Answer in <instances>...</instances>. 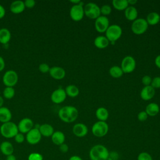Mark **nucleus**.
<instances>
[{
    "label": "nucleus",
    "instance_id": "1",
    "mask_svg": "<svg viewBox=\"0 0 160 160\" xmlns=\"http://www.w3.org/2000/svg\"><path fill=\"white\" fill-rule=\"evenodd\" d=\"M79 115L78 109L72 106H65L58 111L59 119L66 123H71L75 121Z\"/></svg>",
    "mask_w": 160,
    "mask_h": 160
},
{
    "label": "nucleus",
    "instance_id": "2",
    "mask_svg": "<svg viewBox=\"0 0 160 160\" xmlns=\"http://www.w3.org/2000/svg\"><path fill=\"white\" fill-rule=\"evenodd\" d=\"M109 154V151L108 148L102 144L93 146L89 152L91 160H107Z\"/></svg>",
    "mask_w": 160,
    "mask_h": 160
},
{
    "label": "nucleus",
    "instance_id": "3",
    "mask_svg": "<svg viewBox=\"0 0 160 160\" xmlns=\"http://www.w3.org/2000/svg\"><path fill=\"white\" fill-rule=\"evenodd\" d=\"M18 132V125L12 121L2 123L0 126V133L5 138H13Z\"/></svg>",
    "mask_w": 160,
    "mask_h": 160
},
{
    "label": "nucleus",
    "instance_id": "4",
    "mask_svg": "<svg viewBox=\"0 0 160 160\" xmlns=\"http://www.w3.org/2000/svg\"><path fill=\"white\" fill-rule=\"evenodd\" d=\"M106 37L108 38L109 41L114 45L117 40H118L122 33V28L118 24L109 25L108 28L105 32Z\"/></svg>",
    "mask_w": 160,
    "mask_h": 160
},
{
    "label": "nucleus",
    "instance_id": "5",
    "mask_svg": "<svg viewBox=\"0 0 160 160\" xmlns=\"http://www.w3.org/2000/svg\"><path fill=\"white\" fill-rule=\"evenodd\" d=\"M109 131V126L106 121H98L91 128L92 134L98 138L105 136Z\"/></svg>",
    "mask_w": 160,
    "mask_h": 160
},
{
    "label": "nucleus",
    "instance_id": "6",
    "mask_svg": "<svg viewBox=\"0 0 160 160\" xmlns=\"http://www.w3.org/2000/svg\"><path fill=\"white\" fill-rule=\"evenodd\" d=\"M148 24L144 18H137L132 21L131 26L132 32L137 35H141L144 33L148 28Z\"/></svg>",
    "mask_w": 160,
    "mask_h": 160
},
{
    "label": "nucleus",
    "instance_id": "7",
    "mask_svg": "<svg viewBox=\"0 0 160 160\" xmlns=\"http://www.w3.org/2000/svg\"><path fill=\"white\" fill-rule=\"evenodd\" d=\"M84 15L88 18L96 19L101 16L100 7L94 2H88L84 5Z\"/></svg>",
    "mask_w": 160,
    "mask_h": 160
},
{
    "label": "nucleus",
    "instance_id": "8",
    "mask_svg": "<svg viewBox=\"0 0 160 160\" xmlns=\"http://www.w3.org/2000/svg\"><path fill=\"white\" fill-rule=\"evenodd\" d=\"M2 82L6 87H13L16 85L18 81V75L17 72L10 69L6 71L2 76Z\"/></svg>",
    "mask_w": 160,
    "mask_h": 160
},
{
    "label": "nucleus",
    "instance_id": "9",
    "mask_svg": "<svg viewBox=\"0 0 160 160\" xmlns=\"http://www.w3.org/2000/svg\"><path fill=\"white\" fill-rule=\"evenodd\" d=\"M84 3L81 2L78 4L72 5L69 11V15L72 20L74 21H80L84 16Z\"/></svg>",
    "mask_w": 160,
    "mask_h": 160
},
{
    "label": "nucleus",
    "instance_id": "10",
    "mask_svg": "<svg viewBox=\"0 0 160 160\" xmlns=\"http://www.w3.org/2000/svg\"><path fill=\"white\" fill-rule=\"evenodd\" d=\"M136 66L135 59L131 56H126L122 59L120 67L124 73H131L134 71Z\"/></svg>",
    "mask_w": 160,
    "mask_h": 160
},
{
    "label": "nucleus",
    "instance_id": "11",
    "mask_svg": "<svg viewBox=\"0 0 160 160\" xmlns=\"http://www.w3.org/2000/svg\"><path fill=\"white\" fill-rule=\"evenodd\" d=\"M109 26V21L107 16L101 15L95 19L94 27L96 30L100 33L105 32Z\"/></svg>",
    "mask_w": 160,
    "mask_h": 160
},
{
    "label": "nucleus",
    "instance_id": "12",
    "mask_svg": "<svg viewBox=\"0 0 160 160\" xmlns=\"http://www.w3.org/2000/svg\"><path fill=\"white\" fill-rule=\"evenodd\" d=\"M26 134V140L29 144H37L41 140L42 136L38 128H33Z\"/></svg>",
    "mask_w": 160,
    "mask_h": 160
},
{
    "label": "nucleus",
    "instance_id": "13",
    "mask_svg": "<svg viewBox=\"0 0 160 160\" xmlns=\"http://www.w3.org/2000/svg\"><path fill=\"white\" fill-rule=\"evenodd\" d=\"M17 125L19 132L24 134H27L34 128V122L32 120L29 118H22Z\"/></svg>",
    "mask_w": 160,
    "mask_h": 160
},
{
    "label": "nucleus",
    "instance_id": "14",
    "mask_svg": "<svg viewBox=\"0 0 160 160\" xmlns=\"http://www.w3.org/2000/svg\"><path fill=\"white\" fill-rule=\"evenodd\" d=\"M66 97L65 90L62 88H59L54 90L51 93V100L54 104H61L65 101Z\"/></svg>",
    "mask_w": 160,
    "mask_h": 160
},
{
    "label": "nucleus",
    "instance_id": "15",
    "mask_svg": "<svg viewBox=\"0 0 160 160\" xmlns=\"http://www.w3.org/2000/svg\"><path fill=\"white\" fill-rule=\"evenodd\" d=\"M72 132L76 137L83 138L87 135L88 128L87 126L83 123H76L72 127Z\"/></svg>",
    "mask_w": 160,
    "mask_h": 160
},
{
    "label": "nucleus",
    "instance_id": "16",
    "mask_svg": "<svg viewBox=\"0 0 160 160\" xmlns=\"http://www.w3.org/2000/svg\"><path fill=\"white\" fill-rule=\"evenodd\" d=\"M49 73L50 76L56 80L62 79L66 76L64 69L59 66H52L50 68Z\"/></svg>",
    "mask_w": 160,
    "mask_h": 160
},
{
    "label": "nucleus",
    "instance_id": "17",
    "mask_svg": "<svg viewBox=\"0 0 160 160\" xmlns=\"http://www.w3.org/2000/svg\"><path fill=\"white\" fill-rule=\"evenodd\" d=\"M155 94V89L151 85L144 86L140 92L141 98L144 101H149L151 99Z\"/></svg>",
    "mask_w": 160,
    "mask_h": 160
},
{
    "label": "nucleus",
    "instance_id": "18",
    "mask_svg": "<svg viewBox=\"0 0 160 160\" xmlns=\"http://www.w3.org/2000/svg\"><path fill=\"white\" fill-rule=\"evenodd\" d=\"M10 11L12 13L18 14L22 12L25 9V6L24 1L17 0L12 2L9 6Z\"/></svg>",
    "mask_w": 160,
    "mask_h": 160
},
{
    "label": "nucleus",
    "instance_id": "19",
    "mask_svg": "<svg viewBox=\"0 0 160 160\" xmlns=\"http://www.w3.org/2000/svg\"><path fill=\"white\" fill-rule=\"evenodd\" d=\"M0 151L2 154L7 156L13 154L14 148L11 142L8 141H2L0 144Z\"/></svg>",
    "mask_w": 160,
    "mask_h": 160
},
{
    "label": "nucleus",
    "instance_id": "20",
    "mask_svg": "<svg viewBox=\"0 0 160 160\" xmlns=\"http://www.w3.org/2000/svg\"><path fill=\"white\" fill-rule=\"evenodd\" d=\"M39 131L42 136L46 138L51 137V136L54 132V128L52 127V126L48 123L41 124L39 128Z\"/></svg>",
    "mask_w": 160,
    "mask_h": 160
},
{
    "label": "nucleus",
    "instance_id": "21",
    "mask_svg": "<svg viewBox=\"0 0 160 160\" xmlns=\"http://www.w3.org/2000/svg\"><path fill=\"white\" fill-rule=\"evenodd\" d=\"M138 10L133 6H129L124 10V16L128 21H134L138 18Z\"/></svg>",
    "mask_w": 160,
    "mask_h": 160
},
{
    "label": "nucleus",
    "instance_id": "22",
    "mask_svg": "<svg viewBox=\"0 0 160 160\" xmlns=\"http://www.w3.org/2000/svg\"><path fill=\"white\" fill-rule=\"evenodd\" d=\"M12 119V113L9 108L2 106L0 108V122L5 123L11 121Z\"/></svg>",
    "mask_w": 160,
    "mask_h": 160
},
{
    "label": "nucleus",
    "instance_id": "23",
    "mask_svg": "<svg viewBox=\"0 0 160 160\" xmlns=\"http://www.w3.org/2000/svg\"><path fill=\"white\" fill-rule=\"evenodd\" d=\"M51 138L53 144L57 146H60L61 144L64 143L66 139L64 134L61 131H54Z\"/></svg>",
    "mask_w": 160,
    "mask_h": 160
},
{
    "label": "nucleus",
    "instance_id": "24",
    "mask_svg": "<svg viewBox=\"0 0 160 160\" xmlns=\"http://www.w3.org/2000/svg\"><path fill=\"white\" fill-rule=\"evenodd\" d=\"M109 41L104 36H98L94 40V46L99 49H104L109 44Z\"/></svg>",
    "mask_w": 160,
    "mask_h": 160
},
{
    "label": "nucleus",
    "instance_id": "25",
    "mask_svg": "<svg viewBox=\"0 0 160 160\" xmlns=\"http://www.w3.org/2000/svg\"><path fill=\"white\" fill-rule=\"evenodd\" d=\"M11 39V33L10 31L5 28L0 29V43L3 45H7Z\"/></svg>",
    "mask_w": 160,
    "mask_h": 160
},
{
    "label": "nucleus",
    "instance_id": "26",
    "mask_svg": "<svg viewBox=\"0 0 160 160\" xmlns=\"http://www.w3.org/2000/svg\"><path fill=\"white\" fill-rule=\"evenodd\" d=\"M160 108L159 105L156 102H151L148 104L145 109V111L149 116H155L159 112Z\"/></svg>",
    "mask_w": 160,
    "mask_h": 160
},
{
    "label": "nucleus",
    "instance_id": "27",
    "mask_svg": "<svg viewBox=\"0 0 160 160\" xmlns=\"http://www.w3.org/2000/svg\"><path fill=\"white\" fill-rule=\"evenodd\" d=\"M95 115L99 121H106L109 118V112L106 108L100 107L96 109Z\"/></svg>",
    "mask_w": 160,
    "mask_h": 160
},
{
    "label": "nucleus",
    "instance_id": "28",
    "mask_svg": "<svg viewBox=\"0 0 160 160\" xmlns=\"http://www.w3.org/2000/svg\"><path fill=\"white\" fill-rule=\"evenodd\" d=\"M148 25L154 26L159 22L160 21V15L156 12H149L146 19Z\"/></svg>",
    "mask_w": 160,
    "mask_h": 160
},
{
    "label": "nucleus",
    "instance_id": "29",
    "mask_svg": "<svg viewBox=\"0 0 160 160\" xmlns=\"http://www.w3.org/2000/svg\"><path fill=\"white\" fill-rule=\"evenodd\" d=\"M64 90L66 95L71 98H76L79 94V88L74 84H69L66 87Z\"/></svg>",
    "mask_w": 160,
    "mask_h": 160
},
{
    "label": "nucleus",
    "instance_id": "30",
    "mask_svg": "<svg viewBox=\"0 0 160 160\" xmlns=\"http://www.w3.org/2000/svg\"><path fill=\"white\" fill-rule=\"evenodd\" d=\"M112 4L113 7L118 11L125 10L129 6L127 0H113Z\"/></svg>",
    "mask_w": 160,
    "mask_h": 160
},
{
    "label": "nucleus",
    "instance_id": "31",
    "mask_svg": "<svg viewBox=\"0 0 160 160\" xmlns=\"http://www.w3.org/2000/svg\"><path fill=\"white\" fill-rule=\"evenodd\" d=\"M109 74L111 77L114 78H121L123 75V72L121 68V67L118 66H113L110 68L109 70Z\"/></svg>",
    "mask_w": 160,
    "mask_h": 160
},
{
    "label": "nucleus",
    "instance_id": "32",
    "mask_svg": "<svg viewBox=\"0 0 160 160\" xmlns=\"http://www.w3.org/2000/svg\"><path fill=\"white\" fill-rule=\"evenodd\" d=\"M3 97L6 99H12L15 95V90L13 87H6L2 91Z\"/></svg>",
    "mask_w": 160,
    "mask_h": 160
},
{
    "label": "nucleus",
    "instance_id": "33",
    "mask_svg": "<svg viewBox=\"0 0 160 160\" xmlns=\"http://www.w3.org/2000/svg\"><path fill=\"white\" fill-rule=\"evenodd\" d=\"M111 11H112V8L108 4H104L100 8V12H101V14H102V16H107L111 13Z\"/></svg>",
    "mask_w": 160,
    "mask_h": 160
},
{
    "label": "nucleus",
    "instance_id": "34",
    "mask_svg": "<svg viewBox=\"0 0 160 160\" xmlns=\"http://www.w3.org/2000/svg\"><path fill=\"white\" fill-rule=\"evenodd\" d=\"M137 160H153V159L149 153L147 152H141L138 154Z\"/></svg>",
    "mask_w": 160,
    "mask_h": 160
},
{
    "label": "nucleus",
    "instance_id": "35",
    "mask_svg": "<svg viewBox=\"0 0 160 160\" xmlns=\"http://www.w3.org/2000/svg\"><path fill=\"white\" fill-rule=\"evenodd\" d=\"M28 160H43V156L39 152H33L29 154Z\"/></svg>",
    "mask_w": 160,
    "mask_h": 160
},
{
    "label": "nucleus",
    "instance_id": "36",
    "mask_svg": "<svg viewBox=\"0 0 160 160\" xmlns=\"http://www.w3.org/2000/svg\"><path fill=\"white\" fill-rule=\"evenodd\" d=\"M38 69L42 73H47V72H49V69H50V67L47 63L43 62V63H41L39 65Z\"/></svg>",
    "mask_w": 160,
    "mask_h": 160
},
{
    "label": "nucleus",
    "instance_id": "37",
    "mask_svg": "<svg viewBox=\"0 0 160 160\" xmlns=\"http://www.w3.org/2000/svg\"><path fill=\"white\" fill-rule=\"evenodd\" d=\"M15 141L18 143V144H21L22 143L25 139H26V136H24V134L22 133H21V132H18L14 138Z\"/></svg>",
    "mask_w": 160,
    "mask_h": 160
},
{
    "label": "nucleus",
    "instance_id": "38",
    "mask_svg": "<svg viewBox=\"0 0 160 160\" xmlns=\"http://www.w3.org/2000/svg\"><path fill=\"white\" fill-rule=\"evenodd\" d=\"M151 86L153 88H160V76H156L152 79Z\"/></svg>",
    "mask_w": 160,
    "mask_h": 160
},
{
    "label": "nucleus",
    "instance_id": "39",
    "mask_svg": "<svg viewBox=\"0 0 160 160\" xmlns=\"http://www.w3.org/2000/svg\"><path fill=\"white\" fill-rule=\"evenodd\" d=\"M151 81H152V78L151 76L148 75L144 76L141 79V82L144 85V86H150L151 84Z\"/></svg>",
    "mask_w": 160,
    "mask_h": 160
},
{
    "label": "nucleus",
    "instance_id": "40",
    "mask_svg": "<svg viewBox=\"0 0 160 160\" xmlns=\"http://www.w3.org/2000/svg\"><path fill=\"white\" fill-rule=\"evenodd\" d=\"M148 115L147 114L145 111H140L138 114V119L139 121H141V122L145 121L148 119Z\"/></svg>",
    "mask_w": 160,
    "mask_h": 160
},
{
    "label": "nucleus",
    "instance_id": "41",
    "mask_svg": "<svg viewBox=\"0 0 160 160\" xmlns=\"http://www.w3.org/2000/svg\"><path fill=\"white\" fill-rule=\"evenodd\" d=\"M24 3L25 8L30 9L34 8L36 5V2L34 0H26L25 1H24Z\"/></svg>",
    "mask_w": 160,
    "mask_h": 160
},
{
    "label": "nucleus",
    "instance_id": "42",
    "mask_svg": "<svg viewBox=\"0 0 160 160\" xmlns=\"http://www.w3.org/2000/svg\"><path fill=\"white\" fill-rule=\"evenodd\" d=\"M59 146V151L62 153H66L69 150V147H68V144H66V143H63Z\"/></svg>",
    "mask_w": 160,
    "mask_h": 160
},
{
    "label": "nucleus",
    "instance_id": "43",
    "mask_svg": "<svg viewBox=\"0 0 160 160\" xmlns=\"http://www.w3.org/2000/svg\"><path fill=\"white\" fill-rule=\"evenodd\" d=\"M109 158L111 160H118L119 159V154L116 151L109 152Z\"/></svg>",
    "mask_w": 160,
    "mask_h": 160
},
{
    "label": "nucleus",
    "instance_id": "44",
    "mask_svg": "<svg viewBox=\"0 0 160 160\" xmlns=\"http://www.w3.org/2000/svg\"><path fill=\"white\" fill-rule=\"evenodd\" d=\"M5 61L4 58L0 56V72L2 71L5 68Z\"/></svg>",
    "mask_w": 160,
    "mask_h": 160
},
{
    "label": "nucleus",
    "instance_id": "45",
    "mask_svg": "<svg viewBox=\"0 0 160 160\" xmlns=\"http://www.w3.org/2000/svg\"><path fill=\"white\" fill-rule=\"evenodd\" d=\"M6 14V10L4 9V8L0 4V19L3 18L5 16Z\"/></svg>",
    "mask_w": 160,
    "mask_h": 160
},
{
    "label": "nucleus",
    "instance_id": "46",
    "mask_svg": "<svg viewBox=\"0 0 160 160\" xmlns=\"http://www.w3.org/2000/svg\"><path fill=\"white\" fill-rule=\"evenodd\" d=\"M154 63L156 67H158L159 69H160V54L158 55L155 59H154Z\"/></svg>",
    "mask_w": 160,
    "mask_h": 160
},
{
    "label": "nucleus",
    "instance_id": "47",
    "mask_svg": "<svg viewBox=\"0 0 160 160\" xmlns=\"http://www.w3.org/2000/svg\"><path fill=\"white\" fill-rule=\"evenodd\" d=\"M69 160H83V159L78 155H73L69 158Z\"/></svg>",
    "mask_w": 160,
    "mask_h": 160
},
{
    "label": "nucleus",
    "instance_id": "48",
    "mask_svg": "<svg viewBox=\"0 0 160 160\" xmlns=\"http://www.w3.org/2000/svg\"><path fill=\"white\" fill-rule=\"evenodd\" d=\"M6 160H16V158L14 154H11L7 156Z\"/></svg>",
    "mask_w": 160,
    "mask_h": 160
},
{
    "label": "nucleus",
    "instance_id": "49",
    "mask_svg": "<svg viewBox=\"0 0 160 160\" xmlns=\"http://www.w3.org/2000/svg\"><path fill=\"white\" fill-rule=\"evenodd\" d=\"M127 1H128V4L131 5V6L136 4L137 2H138L137 0H127Z\"/></svg>",
    "mask_w": 160,
    "mask_h": 160
},
{
    "label": "nucleus",
    "instance_id": "50",
    "mask_svg": "<svg viewBox=\"0 0 160 160\" xmlns=\"http://www.w3.org/2000/svg\"><path fill=\"white\" fill-rule=\"evenodd\" d=\"M70 2H71V3H72L73 5H74V4H79L81 1L80 0H71Z\"/></svg>",
    "mask_w": 160,
    "mask_h": 160
},
{
    "label": "nucleus",
    "instance_id": "51",
    "mask_svg": "<svg viewBox=\"0 0 160 160\" xmlns=\"http://www.w3.org/2000/svg\"><path fill=\"white\" fill-rule=\"evenodd\" d=\"M3 104H4V99L2 96H0V108L3 106Z\"/></svg>",
    "mask_w": 160,
    "mask_h": 160
}]
</instances>
